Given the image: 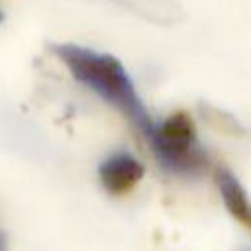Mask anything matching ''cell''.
Instances as JSON below:
<instances>
[{
    "label": "cell",
    "instance_id": "6da1fadb",
    "mask_svg": "<svg viewBox=\"0 0 251 251\" xmlns=\"http://www.w3.org/2000/svg\"><path fill=\"white\" fill-rule=\"evenodd\" d=\"M49 49L78 84L126 116L141 135L151 129L155 120L145 108L127 69L116 55L76 43H53Z\"/></svg>",
    "mask_w": 251,
    "mask_h": 251
},
{
    "label": "cell",
    "instance_id": "7a4b0ae2",
    "mask_svg": "<svg viewBox=\"0 0 251 251\" xmlns=\"http://www.w3.org/2000/svg\"><path fill=\"white\" fill-rule=\"evenodd\" d=\"M143 137L147 139L157 165L171 176L196 178L210 165V157L198 139L194 122L184 112L155 120Z\"/></svg>",
    "mask_w": 251,
    "mask_h": 251
},
{
    "label": "cell",
    "instance_id": "3957f363",
    "mask_svg": "<svg viewBox=\"0 0 251 251\" xmlns=\"http://www.w3.org/2000/svg\"><path fill=\"white\" fill-rule=\"evenodd\" d=\"M0 143L31 161H45L51 155V143L43 131L10 106L0 108Z\"/></svg>",
    "mask_w": 251,
    "mask_h": 251
},
{
    "label": "cell",
    "instance_id": "277c9868",
    "mask_svg": "<svg viewBox=\"0 0 251 251\" xmlns=\"http://www.w3.org/2000/svg\"><path fill=\"white\" fill-rule=\"evenodd\" d=\"M145 175V165L127 149H118L98 163V178L102 188L112 196L127 194Z\"/></svg>",
    "mask_w": 251,
    "mask_h": 251
},
{
    "label": "cell",
    "instance_id": "5b68a950",
    "mask_svg": "<svg viewBox=\"0 0 251 251\" xmlns=\"http://www.w3.org/2000/svg\"><path fill=\"white\" fill-rule=\"evenodd\" d=\"M216 186L220 192V198L224 202V208L227 214L241 224L245 229L251 231V196L247 188L241 184L237 175L229 171L227 167L216 169Z\"/></svg>",
    "mask_w": 251,
    "mask_h": 251
},
{
    "label": "cell",
    "instance_id": "8992f818",
    "mask_svg": "<svg viewBox=\"0 0 251 251\" xmlns=\"http://www.w3.org/2000/svg\"><path fill=\"white\" fill-rule=\"evenodd\" d=\"M127 14L155 24V25H176L184 22L186 14L178 0H110Z\"/></svg>",
    "mask_w": 251,
    "mask_h": 251
},
{
    "label": "cell",
    "instance_id": "52a82bcc",
    "mask_svg": "<svg viewBox=\"0 0 251 251\" xmlns=\"http://www.w3.org/2000/svg\"><path fill=\"white\" fill-rule=\"evenodd\" d=\"M0 251H8V237L2 229H0Z\"/></svg>",
    "mask_w": 251,
    "mask_h": 251
},
{
    "label": "cell",
    "instance_id": "ba28073f",
    "mask_svg": "<svg viewBox=\"0 0 251 251\" xmlns=\"http://www.w3.org/2000/svg\"><path fill=\"white\" fill-rule=\"evenodd\" d=\"M237 251H251V243H245V245H241Z\"/></svg>",
    "mask_w": 251,
    "mask_h": 251
},
{
    "label": "cell",
    "instance_id": "9c48e42d",
    "mask_svg": "<svg viewBox=\"0 0 251 251\" xmlns=\"http://www.w3.org/2000/svg\"><path fill=\"white\" fill-rule=\"evenodd\" d=\"M4 22V12H2V8H0V24Z\"/></svg>",
    "mask_w": 251,
    "mask_h": 251
}]
</instances>
